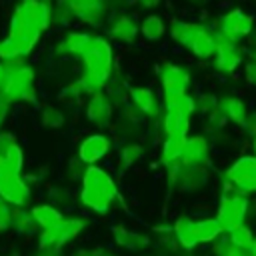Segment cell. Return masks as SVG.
<instances>
[{
  "instance_id": "cell-1",
  "label": "cell",
  "mask_w": 256,
  "mask_h": 256,
  "mask_svg": "<svg viewBox=\"0 0 256 256\" xmlns=\"http://www.w3.org/2000/svg\"><path fill=\"white\" fill-rule=\"evenodd\" d=\"M112 58H114L112 46L108 44V40H104L100 36L92 38V42L80 56V60L84 64V72L76 80V84L80 86L82 94L92 96L106 88L110 74H112Z\"/></svg>"
},
{
  "instance_id": "cell-2",
  "label": "cell",
  "mask_w": 256,
  "mask_h": 256,
  "mask_svg": "<svg viewBox=\"0 0 256 256\" xmlns=\"http://www.w3.org/2000/svg\"><path fill=\"white\" fill-rule=\"evenodd\" d=\"M78 198L84 208L96 214H106L118 198V186L104 168H100L98 164H90L86 166V172L82 176V188Z\"/></svg>"
},
{
  "instance_id": "cell-3",
  "label": "cell",
  "mask_w": 256,
  "mask_h": 256,
  "mask_svg": "<svg viewBox=\"0 0 256 256\" xmlns=\"http://www.w3.org/2000/svg\"><path fill=\"white\" fill-rule=\"evenodd\" d=\"M224 186H226V190H224V194L220 198V206H218L216 218L220 220L224 232H228L234 226L244 224V220L248 216V210H250V200H248V194L236 190L226 180H224Z\"/></svg>"
},
{
  "instance_id": "cell-4",
  "label": "cell",
  "mask_w": 256,
  "mask_h": 256,
  "mask_svg": "<svg viewBox=\"0 0 256 256\" xmlns=\"http://www.w3.org/2000/svg\"><path fill=\"white\" fill-rule=\"evenodd\" d=\"M10 104L12 102H36V88H34V70L20 62V58L14 60V72L12 78L2 94Z\"/></svg>"
},
{
  "instance_id": "cell-5",
  "label": "cell",
  "mask_w": 256,
  "mask_h": 256,
  "mask_svg": "<svg viewBox=\"0 0 256 256\" xmlns=\"http://www.w3.org/2000/svg\"><path fill=\"white\" fill-rule=\"evenodd\" d=\"M58 18H78L98 26L106 16V0H58Z\"/></svg>"
},
{
  "instance_id": "cell-6",
  "label": "cell",
  "mask_w": 256,
  "mask_h": 256,
  "mask_svg": "<svg viewBox=\"0 0 256 256\" xmlns=\"http://www.w3.org/2000/svg\"><path fill=\"white\" fill-rule=\"evenodd\" d=\"M224 180L244 194L256 192V154L236 158L224 172Z\"/></svg>"
},
{
  "instance_id": "cell-7",
  "label": "cell",
  "mask_w": 256,
  "mask_h": 256,
  "mask_svg": "<svg viewBox=\"0 0 256 256\" xmlns=\"http://www.w3.org/2000/svg\"><path fill=\"white\" fill-rule=\"evenodd\" d=\"M86 218H64L60 224L48 230H40L38 236V248H60L68 244L72 238H76L86 228Z\"/></svg>"
},
{
  "instance_id": "cell-8",
  "label": "cell",
  "mask_w": 256,
  "mask_h": 256,
  "mask_svg": "<svg viewBox=\"0 0 256 256\" xmlns=\"http://www.w3.org/2000/svg\"><path fill=\"white\" fill-rule=\"evenodd\" d=\"M0 196L10 202L12 206H24L30 198V186L28 180L18 172L0 170Z\"/></svg>"
},
{
  "instance_id": "cell-9",
  "label": "cell",
  "mask_w": 256,
  "mask_h": 256,
  "mask_svg": "<svg viewBox=\"0 0 256 256\" xmlns=\"http://www.w3.org/2000/svg\"><path fill=\"white\" fill-rule=\"evenodd\" d=\"M160 74V84H162V94L164 98L168 96H178V94H186L188 86H190V72L178 64L166 62L160 66L158 70Z\"/></svg>"
},
{
  "instance_id": "cell-10",
  "label": "cell",
  "mask_w": 256,
  "mask_h": 256,
  "mask_svg": "<svg viewBox=\"0 0 256 256\" xmlns=\"http://www.w3.org/2000/svg\"><path fill=\"white\" fill-rule=\"evenodd\" d=\"M24 166V152L10 132H0V170L8 172H22Z\"/></svg>"
},
{
  "instance_id": "cell-11",
  "label": "cell",
  "mask_w": 256,
  "mask_h": 256,
  "mask_svg": "<svg viewBox=\"0 0 256 256\" xmlns=\"http://www.w3.org/2000/svg\"><path fill=\"white\" fill-rule=\"evenodd\" d=\"M112 114H114V102L104 90L90 96V100L86 104V118L90 124L104 128L112 122Z\"/></svg>"
},
{
  "instance_id": "cell-12",
  "label": "cell",
  "mask_w": 256,
  "mask_h": 256,
  "mask_svg": "<svg viewBox=\"0 0 256 256\" xmlns=\"http://www.w3.org/2000/svg\"><path fill=\"white\" fill-rule=\"evenodd\" d=\"M110 146H112L110 138H108L106 134L96 132V134L86 136V138L78 144L76 156H78L86 166H90V164H96L98 160H102V158L108 154Z\"/></svg>"
},
{
  "instance_id": "cell-13",
  "label": "cell",
  "mask_w": 256,
  "mask_h": 256,
  "mask_svg": "<svg viewBox=\"0 0 256 256\" xmlns=\"http://www.w3.org/2000/svg\"><path fill=\"white\" fill-rule=\"evenodd\" d=\"M210 160V142L206 136H188L180 162L184 166H206Z\"/></svg>"
},
{
  "instance_id": "cell-14",
  "label": "cell",
  "mask_w": 256,
  "mask_h": 256,
  "mask_svg": "<svg viewBox=\"0 0 256 256\" xmlns=\"http://www.w3.org/2000/svg\"><path fill=\"white\" fill-rule=\"evenodd\" d=\"M130 102L144 114V118H158L160 116V104L156 94L146 86H132L128 88Z\"/></svg>"
},
{
  "instance_id": "cell-15",
  "label": "cell",
  "mask_w": 256,
  "mask_h": 256,
  "mask_svg": "<svg viewBox=\"0 0 256 256\" xmlns=\"http://www.w3.org/2000/svg\"><path fill=\"white\" fill-rule=\"evenodd\" d=\"M94 36H90L88 32H82V30H74V32H68L54 48V52L58 56H74V58H80L84 54V50L88 48V44L92 42Z\"/></svg>"
},
{
  "instance_id": "cell-16",
  "label": "cell",
  "mask_w": 256,
  "mask_h": 256,
  "mask_svg": "<svg viewBox=\"0 0 256 256\" xmlns=\"http://www.w3.org/2000/svg\"><path fill=\"white\" fill-rule=\"evenodd\" d=\"M190 128V116H186L180 108L176 106H164L162 114V132L164 136H188Z\"/></svg>"
},
{
  "instance_id": "cell-17",
  "label": "cell",
  "mask_w": 256,
  "mask_h": 256,
  "mask_svg": "<svg viewBox=\"0 0 256 256\" xmlns=\"http://www.w3.org/2000/svg\"><path fill=\"white\" fill-rule=\"evenodd\" d=\"M112 236H114V242L128 252H142L150 246V238L146 234L136 232V230H128L124 226H116L112 230Z\"/></svg>"
},
{
  "instance_id": "cell-18",
  "label": "cell",
  "mask_w": 256,
  "mask_h": 256,
  "mask_svg": "<svg viewBox=\"0 0 256 256\" xmlns=\"http://www.w3.org/2000/svg\"><path fill=\"white\" fill-rule=\"evenodd\" d=\"M172 232L178 240V244L184 250H192L198 246V238H196V220L190 218L188 214H180L174 224H172Z\"/></svg>"
},
{
  "instance_id": "cell-19",
  "label": "cell",
  "mask_w": 256,
  "mask_h": 256,
  "mask_svg": "<svg viewBox=\"0 0 256 256\" xmlns=\"http://www.w3.org/2000/svg\"><path fill=\"white\" fill-rule=\"evenodd\" d=\"M22 6L26 10V16L30 20L32 26H36L38 30H46L54 18L50 6L44 2V0H22Z\"/></svg>"
},
{
  "instance_id": "cell-20",
  "label": "cell",
  "mask_w": 256,
  "mask_h": 256,
  "mask_svg": "<svg viewBox=\"0 0 256 256\" xmlns=\"http://www.w3.org/2000/svg\"><path fill=\"white\" fill-rule=\"evenodd\" d=\"M138 22L134 20V16L130 14H120L118 18H114V22L110 24V30L108 34L114 38V40H120V42H134V38L138 36Z\"/></svg>"
},
{
  "instance_id": "cell-21",
  "label": "cell",
  "mask_w": 256,
  "mask_h": 256,
  "mask_svg": "<svg viewBox=\"0 0 256 256\" xmlns=\"http://www.w3.org/2000/svg\"><path fill=\"white\" fill-rule=\"evenodd\" d=\"M218 106H220L222 114L226 116V120H230L236 126L244 128V124L248 120V108H246V104L238 96H224V98H220Z\"/></svg>"
},
{
  "instance_id": "cell-22",
  "label": "cell",
  "mask_w": 256,
  "mask_h": 256,
  "mask_svg": "<svg viewBox=\"0 0 256 256\" xmlns=\"http://www.w3.org/2000/svg\"><path fill=\"white\" fill-rule=\"evenodd\" d=\"M186 140L188 136H164V142H162V150H160V162L162 166H170L174 162H178L182 158V152H184V146H186Z\"/></svg>"
},
{
  "instance_id": "cell-23",
  "label": "cell",
  "mask_w": 256,
  "mask_h": 256,
  "mask_svg": "<svg viewBox=\"0 0 256 256\" xmlns=\"http://www.w3.org/2000/svg\"><path fill=\"white\" fill-rule=\"evenodd\" d=\"M30 212H32V216H34V220H36L40 230L54 228L56 224H60L64 220L62 212L54 204H36V206L30 208Z\"/></svg>"
},
{
  "instance_id": "cell-24",
  "label": "cell",
  "mask_w": 256,
  "mask_h": 256,
  "mask_svg": "<svg viewBox=\"0 0 256 256\" xmlns=\"http://www.w3.org/2000/svg\"><path fill=\"white\" fill-rule=\"evenodd\" d=\"M188 48H190L192 54L198 56V58H210V56H214V54H216V38H214V32L204 26V28L194 36V40L190 42Z\"/></svg>"
},
{
  "instance_id": "cell-25",
  "label": "cell",
  "mask_w": 256,
  "mask_h": 256,
  "mask_svg": "<svg viewBox=\"0 0 256 256\" xmlns=\"http://www.w3.org/2000/svg\"><path fill=\"white\" fill-rule=\"evenodd\" d=\"M224 234V228L218 218H200L196 220V238L198 244H212Z\"/></svg>"
},
{
  "instance_id": "cell-26",
  "label": "cell",
  "mask_w": 256,
  "mask_h": 256,
  "mask_svg": "<svg viewBox=\"0 0 256 256\" xmlns=\"http://www.w3.org/2000/svg\"><path fill=\"white\" fill-rule=\"evenodd\" d=\"M202 24H192V22H182V20H174L170 26V36L172 40H176L182 46H190V42L194 40V36L202 30Z\"/></svg>"
},
{
  "instance_id": "cell-27",
  "label": "cell",
  "mask_w": 256,
  "mask_h": 256,
  "mask_svg": "<svg viewBox=\"0 0 256 256\" xmlns=\"http://www.w3.org/2000/svg\"><path fill=\"white\" fill-rule=\"evenodd\" d=\"M12 228L18 232V234H24V236H30L38 230V224L32 216L30 210H24L22 206H18V210H14V224Z\"/></svg>"
},
{
  "instance_id": "cell-28",
  "label": "cell",
  "mask_w": 256,
  "mask_h": 256,
  "mask_svg": "<svg viewBox=\"0 0 256 256\" xmlns=\"http://www.w3.org/2000/svg\"><path fill=\"white\" fill-rule=\"evenodd\" d=\"M30 28H36V26L30 24L24 6L18 4V6L14 8V12H12V18H10V32H8V34H10V36H16V38H22ZM40 32H42V30H40Z\"/></svg>"
},
{
  "instance_id": "cell-29",
  "label": "cell",
  "mask_w": 256,
  "mask_h": 256,
  "mask_svg": "<svg viewBox=\"0 0 256 256\" xmlns=\"http://www.w3.org/2000/svg\"><path fill=\"white\" fill-rule=\"evenodd\" d=\"M140 32H142V36H144L146 40H152V42H154V40H160V38L164 36L166 26H164V22H162L160 16L150 14V16H146V18L142 20Z\"/></svg>"
},
{
  "instance_id": "cell-30",
  "label": "cell",
  "mask_w": 256,
  "mask_h": 256,
  "mask_svg": "<svg viewBox=\"0 0 256 256\" xmlns=\"http://www.w3.org/2000/svg\"><path fill=\"white\" fill-rule=\"evenodd\" d=\"M24 44L22 38L16 36H6L4 40H0V58L2 60H16V58H24Z\"/></svg>"
},
{
  "instance_id": "cell-31",
  "label": "cell",
  "mask_w": 256,
  "mask_h": 256,
  "mask_svg": "<svg viewBox=\"0 0 256 256\" xmlns=\"http://www.w3.org/2000/svg\"><path fill=\"white\" fill-rule=\"evenodd\" d=\"M40 122H42L44 128L58 130V128L64 126L66 116H64V112H62L60 108H56V106H44L42 112H40Z\"/></svg>"
},
{
  "instance_id": "cell-32",
  "label": "cell",
  "mask_w": 256,
  "mask_h": 256,
  "mask_svg": "<svg viewBox=\"0 0 256 256\" xmlns=\"http://www.w3.org/2000/svg\"><path fill=\"white\" fill-rule=\"evenodd\" d=\"M226 234H228L230 242H232L236 248H242V250H248L250 244H252V240H254V232H252L246 224H238V226H234L232 230H228Z\"/></svg>"
},
{
  "instance_id": "cell-33",
  "label": "cell",
  "mask_w": 256,
  "mask_h": 256,
  "mask_svg": "<svg viewBox=\"0 0 256 256\" xmlns=\"http://www.w3.org/2000/svg\"><path fill=\"white\" fill-rule=\"evenodd\" d=\"M142 158H144V146L138 144V142H126L120 148V162H122L124 168L140 162Z\"/></svg>"
},
{
  "instance_id": "cell-34",
  "label": "cell",
  "mask_w": 256,
  "mask_h": 256,
  "mask_svg": "<svg viewBox=\"0 0 256 256\" xmlns=\"http://www.w3.org/2000/svg\"><path fill=\"white\" fill-rule=\"evenodd\" d=\"M164 106H176L186 116H192L196 112V98H192L188 92L186 94H178V96H168V98H164Z\"/></svg>"
},
{
  "instance_id": "cell-35",
  "label": "cell",
  "mask_w": 256,
  "mask_h": 256,
  "mask_svg": "<svg viewBox=\"0 0 256 256\" xmlns=\"http://www.w3.org/2000/svg\"><path fill=\"white\" fill-rule=\"evenodd\" d=\"M244 12L242 10H230V12H226L222 18H220V22H218V30L220 32H224V34H230V36H234V30H236V24H238V20H240V16H242ZM236 38V36H234ZM238 42H240V38H236Z\"/></svg>"
},
{
  "instance_id": "cell-36",
  "label": "cell",
  "mask_w": 256,
  "mask_h": 256,
  "mask_svg": "<svg viewBox=\"0 0 256 256\" xmlns=\"http://www.w3.org/2000/svg\"><path fill=\"white\" fill-rule=\"evenodd\" d=\"M14 224V210H12V204L6 202L2 196H0V232H8Z\"/></svg>"
},
{
  "instance_id": "cell-37",
  "label": "cell",
  "mask_w": 256,
  "mask_h": 256,
  "mask_svg": "<svg viewBox=\"0 0 256 256\" xmlns=\"http://www.w3.org/2000/svg\"><path fill=\"white\" fill-rule=\"evenodd\" d=\"M220 104V98L214 96V94H202L198 100H196V110H200L202 114H212Z\"/></svg>"
},
{
  "instance_id": "cell-38",
  "label": "cell",
  "mask_w": 256,
  "mask_h": 256,
  "mask_svg": "<svg viewBox=\"0 0 256 256\" xmlns=\"http://www.w3.org/2000/svg\"><path fill=\"white\" fill-rule=\"evenodd\" d=\"M252 28H254V18L250 14H242L238 24H236V30H234V36L236 38H248L252 34Z\"/></svg>"
},
{
  "instance_id": "cell-39",
  "label": "cell",
  "mask_w": 256,
  "mask_h": 256,
  "mask_svg": "<svg viewBox=\"0 0 256 256\" xmlns=\"http://www.w3.org/2000/svg\"><path fill=\"white\" fill-rule=\"evenodd\" d=\"M12 72H14V60H4L0 62V96L4 94L10 78H12Z\"/></svg>"
},
{
  "instance_id": "cell-40",
  "label": "cell",
  "mask_w": 256,
  "mask_h": 256,
  "mask_svg": "<svg viewBox=\"0 0 256 256\" xmlns=\"http://www.w3.org/2000/svg\"><path fill=\"white\" fill-rule=\"evenodd\" d=\"M80 94H82L80 86H78L76 82H72V84H68V86H66L64 90H60L58 98H60L62 102H74L76 98H80Z\"/></svg>"
},
{
  "instance_id": "cell-41",
  "label": "cell",
  "mask_w": 256,
  "mask_h": 256,
  "mask_svg": "<svg viewBox=\"0 0 256 256\" xmlns=\"http://www.w3.org/2000/svg\"><path fill=\"white\" fill-rule=\"evenodd\" d=\"M244 74H246V80H248V84L256 88V60L248 58V62L244 64Z\"/></svg>"
},
{
  "instance_id": "cell-42",
  "label": "cell",
  "mask_w": 256,
  "mask_h": 256,
  "mask_svg": "<svg viewBox=\"0 0 256 256\" xmlns=\"http://www.w3.org/2000/svg\"><path fill=\"white\" fill-rule=\"evenodd\" d=\"M76 256H104V248H80Z\"/></svg>"
},
{
  "instance_id": "cell-43",
  "label": "cell",
  "mask_w": 256,
  "mask_h": 256,
  "mask_svg": "<svg viewBox=\"0 0 256 256\" xmlns=\"http://www.w3.org/2000/svg\"><path fill=\"white\" fill-rule=\"evenodd\" d=\"M244 130L250 134V136H256V112L248 114V120L244 124Z\"/></svg>"
},
{
  "instance_id": "cell-44",
  "label": "cell",
  "mask_w": 256,
  "mask_h": 256,
  "mask_svg": "<svg viewBox=\"0 0 256 256\" xmlns=\"http://www.w3.org/2000/svg\"><path fill=\"white\" fill-rule=\"evenodd\" d=\"M8 110H10V102L4 96H0V126L4 124V120L8 116Z\"/></svg>"
},
{
  "instance_id": "cell-45",
  "label": "cell",
  "mask_w": 256,
  "mask_h": 256,
  "mask_svg": "<svg viewBox=\"0 0 256 256\" xmlns=\"http://www.w3.org/2000/svg\"><path fill=\"white\" fill-rule=\"evenodd\" d=\"M138 2H140L142 8H154V6L160 4V0H138Z\"/></svg>"
},
{
  "instance_id": "cell-46",
  "label": "cell",
  "mask_w": 256,
  "mask_h": 256,
  "mask_svg": "<svg viewBox=\"0 0 256 256\" xmlns=\"http://www.w3.org/2000/svg\"><path fill=\"white\" fill-rule=\"evenodd\" d=\"M226 256H252L248 250H242V248H234L230 254H226Z\"/></svg>"
},
{
  "instance_id": "cell-47",
  "label": "cell",
  "mask_w": 256,
  "mask_h": 256,
  "mask_svg": "<svg viewBox=\"0 0 256 256\" xmlns=\"http://www.w3.org/2000/svg\"><path fill=\"white\" fill-rule=\"evenodd\" d=\"M248 252H250L252 256H256V236H254V240H252V244H250V248H248Z\"/></svg>"
},
{
  "instance_id": "cell-48",
  "label": "cell",
  "mask_w": 256,
  "mask_h": 256,
  "mask_svg": "<svg viewBox=\"0 0 256 256\" xmlns=\"http://www.w3.org/2000/svg\"><path fill=\"white\" fill-rule=\"evenodd\" d=\"M250 38H252V42H254V46H256V32H252V34H250Z\"/></svg>"
},
{
  "instance_id": "cell-49",
  "label": "cell",
  "mask_w": 256,
  "mask_h": 256,
  "mask_svg": "<svg viewBox=\"0 0 256 256\" xmlns=\"http://www.w3.org/2000/svg\"><path fill=\"white\" fill-rule=\"evenodd\" d=\"M248 58H252V60H256V50H252V52H250V56H248Z\"/></svg>"
},
{
  "instance_id": "cell-50",
  "label": "cell",
  "mask_w": 256,
  "mask_h": 256,
  "mask_svg": "<svg viewBox=\"0 0 256 256\" xmlns=\"http://www.w3.org/2000/svg\"><path fill=\"white\" fill-rule=\"evenodd\" d=\"M104 256H116V254H112V252H108V250H104Z\"/></svg>"
},
{
  "instance_id": "cell-51",
  "label": "cell",
  "mask_w": 256,
  "mask_h": 256,
  "mask_svg": "<svg viewBox=\"0 0 256 256\" xmlns=\"http://www.w3.org/2000/svg\"><path fill=\"white\" fill-rule=\"evenodd\" d=\"M252 148H254V154H256V136H254V142H252Z\"/></svg>"
},
{
  "instance_id": "cell-52",
  "label": "cell",
  "mask_w": 256,
  "mask_h": 256,
  "mask_svg": "<svg viewBox=\"0 0 256 256\" xmlns=\"http://www.w3.org/2000/svg\"><path fill=\"white\" fill-rule=\"evenodd\" d=\"M190 2H196V4H200V2H204V0H190Z\"/></svg>"
}]
</instances>
